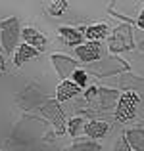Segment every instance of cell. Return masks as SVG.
I'll use <instances>...</instances> for the list:
<instances>
[{
    "instance_id": "obj_8",
    "label": "cell",
    "mask_w": 144,
    "mask_h": 151,
    "mask_svg": "<svg viewBox=\"0 0 144 151\" xmlns=\"http://www.w3.org/2000/svg\"><path fill=\"white\" fill-rule=\"evenodd\" d=\"M79 92H81V86H77L73 81H63L58 86V101H67L73 96H77Z\"/></svg>"
},
{
    "instance_id": "obj_11",
    "label": "cell",
    "mask_w": 144,
    "mask_h": 151,
    "mask_svg": "<svg viewBox=\"0 0 144 151\" xmlns=\"http://www.w3.org/2000/svg\"><path fill=\"white\" fill-rule=\"evenodd\" d=\"M108 130H110V124L104 121H90L85 124V134L90 138H104Z\"/></svg>"
},
{
    "instance_id": "obj_3",
    "label": "cell",
    "mask_w": 144,
    "mask_h": 151,
    "mask_svg": "<svg viewBox=\"0 0 144 151\" xmlns=\"http://www.w3.org/2000/svg\"><path fill=\"white\" fill-rule=\"evenodd\" d=\"M41 113L54 124L58 134L65 132V115H63V109L60 107L58 100H44L41 105Z\"/></svg>"
},
{
    "instance_id": "obj_16",
    "label": "cell",
    "mask_w": 144,
    "mask_h": 151,
    "mask_svg": "<svg viewBox=\"0 0 144 151\" xmlns=\"http://www.w3.org/2000/svg\"><path fill=\"white\" fill-rule=\"evenodd\" d=\"M81 128H83V119L81 117H75L67 122V132H69V136H77V132Z\"/></svg>"
},
{
    "instance_id": "obj_10",
    "label": "cell",
    "mask_w": 144,
    "mask_h": 151,
    "mask_svg": "<svg viewBox=\"0 0 144 151\" xmlns=\"http://www.w3.org/2000/svg\"><path fill=\"white\" fill-rule=\"evenodd\" d=\"M123 136L129 142V145H131L133 151H144V130L133 128V130H127Z\"/></svg>"
},
{
    "instance_id": "obj_21",
    "label": "cell",
    "mask_w": 144,
    "mask_h": 151,
    "mask_svg": "<svg viewBox=\"0 0 144 151\" xmlns=\"http://www.w3.org/2000/svg\"><path fill=\"white\" fill-rule=\"evenodd\" d=\"M137 25L140 27V29H144V12L140 14V17H138V21H137Z\"/></svg>"
},
{
    "instance_id": "obj_17",
    "label": "cell",
    "mask_w": 144,
    "mask_h": 151,
    "mask_svg": "<svg viewBox=\"0 0 144 151\" xmlns=\"http://www.w3.org/2000/svg\"><path fill=\"white\" fill-rule=\"evenodd\" d=\"M65 8H67V2H65V0H54V2L50 4V14L52 15H62Z\"/></svg>"
},
{
    "instance_id": "obj_22",
    "label": "cell",
    "mask_w": 144,
    "mask_h": 151,
    "mask_svg": "<svg viewBox=\"0 0 144 151\" xmlns=\"http://www.w3.org/2000/svg\"><path fill=\"white\" fill-rule=\"evenodd\" d=\"M138 48H140V50L144 52V42H140V46H138Z\"/></svg>"
},
{
    "instance_id": "obj_13",
    "label": "cell",
    "mask_w": 144,
    "mask_h": 151,
    "mask_svg": "<svg viewBox=\"0 0 144 151\" xmlns=\"http://www.w3.org/2000/svg\"><path fill=\"white\" fill-rule=\"evenodd\" d=\"M37 54H39L37 48H33V46H29V44H21L17 48V52H15V55H14V61H15V65H21V63L27 61V59L35 58Z\"/></svg>"
},
{
    "instance_id": "obj_5",
    "label": "cell",
    "mask_w": 144,
    "mask_h": 151,
    "mask_svg": "<svg viewBox=\"0 0 144 151\" xmlns=\"http://www.w3.org/2000/svg\"><path fill=\"white\" fill-rule=\"evenodd\" d=\"M133 48V31L129 25H121L113 31L110 38V52L117 54V52H125Z\"/></svg>"
},
{
    "instance_id": "obj_19",
    "label": "cell",
    "mask_w": 144,
    "mask_h": 151,
    "mask_svg": "<svg viewBox=\"0 0 144 151\" xmlns=\"http://www.w3.org/2000/svg\"><path fill=\"white\" fill-rule=\"evenodd\" d=\"M115 151H133L131 145H129V142L125 140V136H121L117 140V144H115Z\"/></svg>"
},
{
    "instance_id": "obj_18",
    "label": "cell",
    "mask_w": 144,
    "mask_h": 151,
    "mask_svg": "<svg viewBox=\"0 0 144 151\" xmlns=\"http://www.w3.org/2000/svg\"><path fill=\"white\" fill-rule=\"evenodd\" d=\"M73 82H75L77 86H83V84L87 82V73H85V71H81V69H77V71L73 73Z\"/></svg>"
},
{
    "instance_id": "obj_2",
    "label": "cell",
    "mask_w": 144,
    "mask_h": 151,
    "mask_svg": "<svg viewBox=\"0 0 144 151\" xmlns=\"http://www.w3.org/2000/svg\"><path fill=\"white\" fill-rule=\"evenodd\" d=\"M19 35H21V27L19 21L15 17L4 19L0 23V40H2V48L6 50V54H12L19 40Z\"/></svg>"
},
{
    "instance_id": "obj_12",
    "label": "cell",
    "mask_w": 144,
    "mask_h": 151,
    "mask_svg": "<svg viewBox=\"0 0 144 151\" xmlns=\"http://www.w3.org/2000/svg\"><path fill=\"white\" fill-rule=\"evenodd\" d=\"M60 37H62V40L67 46L81 44V40H83V33H79L77 29H71V27H60Z\"/></svg>"
},
{
    "instance_id": "obj_7",
    "label": "cell",
    "mask_w": 144,
    "mask_h": 151,
    "mask_svg": "<svg viewBox=\"0 0 144 151\" xmlns=\"http://www.w3.org/2000/svg\"><path fill=\"white\" fill-rule=\"evenodd\" d=\"M23 38H25V44L33 46V48H37L39 52H42L46 48V38L42 37L41 33H39L37 29H31V27H25V29L21 31Z\"/></svg>"
},
{
    "instance_id": "obj_9",
    "label": "cell",
    "mask_w": 144,
    "mask_h": 151,
    "mask_svg": "<svg viewBox=\"0 0 144 151\" xmlns=\"http://www.w3.org/2000/svg\"><path fill=\"white\" fill-rule=\"evenodd\" d=\"M77 55L83 61H94L100 55V44L98 42H87L83 46H77Z\"/></svg>"
},
{
    "instance_id": "obj_15",
    "label": "cell",
    "mask_w": 144,
    "mask_h": 151,
    "mask_svg": "<svg viewBox=\"0 0 144 151\" xmlns=\"http://www.w3.org/2000/svg\"><path fill=\"white\" fill-rule=\"evenodd\" d=\"M65 151H102V147L96 142H79V144L65 147Z\"/></svg>"
},
{
    "instance_id": "obj_4",
    "label": "cell",
    "mask_w": 144,
    "mask_h": 151,
    "mask_svg": "<svg viewBox=\"0 0 144 151\" xmlns=\"http://www.w3.org/2000/svg\"><path fill=\"white\" fill-rule=\"evenodd\" d=\"M140 103V98L135 92H127L119 98V103L115 107V121L127 122L137 115V105Z\"/></svg>"
},
{
    "instance_id": "obj_6",
    "label": "cell",
    "mask_w": 144,
    "mask_h": 151,
    "mask_svg": "<svg viewBox=\"0 0 144 151\" xmlns=\"http://www.w3.org/2000/svg\"><path fill=\"white\" fill-rule=\"evenodd\" d=\"M52 63H54L58 75L63 77V78H67L69 75H73L75 71H77V61L71 59V58H67V55H62V54H54L52 55Z\"/></svg>"
},
{
    "instance_id": "obj_20",
    "label": "cell",
    "mask_w": 144,
    "mask_h": 151,
    "mask_svg": "<svg viewBox=\"0 0 144 151\" xmlns=\"http://www.w3.org/2000/svg\"><path fill=\"white\" fill-rule=\"evenodd\" d=\"M0 71H6V59L2 54H0Z\"/></svg>"
},
{
    "instance_id": "obj_14",
    "label": "cell",
    "mask_w": 144,
    "mask_h": 151,
    "mask_svg": "<svg viewBox=\"0 0 144 151\" xmlns=\"http://www.w3.org/2000/svg\"><path fill=\"white\" fill-rule=\"evenodd\" d=\"M106 35H108V25H104V23H98V25H90V27H87V31H85V37L89 38L90 42H98V40H102Z\"/></svg>"
},
{
    "instance_id": "obj_1",
    "label": "cell",
    "mask_w": 144,
    "mask_h": 151,
    "mask_svg": "<svg viewBox=\"0 0 144 151\" xmlns=\"http://www.w3.org/2000/svg\"><path fill=\"white\" fill-rule=\"evenodd\" d=\"M119 94L117 90H110V88H96V86H90L85 92V100L89 103H92L96 109L100 111H108L113 109L115 103H119Z\"/></svg>"
}]
</instances>
